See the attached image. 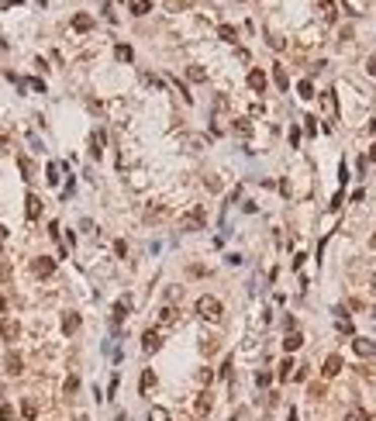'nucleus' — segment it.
I'll list each match as a JSON object with an SVG mask.
<instances>
[{"instance_id":"ddd939ff","label":"nucleus","mask_w":376,"mask_h":421,"mask_svg":"<svg viewBox=\"0 0 376 421\" xmlns=\"http://www.w3.org/2000/svg\"><path fill=\"white\" fill-rule=\"evenodd\" d=\"M128 11H131L135 18H142V14L152 11V0H128Z\"/></svg>"},{"instance_id":"aec40b11","label":"nucleus","mask_w":376,"mask_h":421,"mask_svg":"<svg viewBox=\"0 0 376 421\" xmlns=\"http://www.w3.org/2000/svg\"><path fill=\"white\" fill-rule=\"evenodd\" d=\"M324 111H328L332 117L338 114V97H335V90H328V94H324Z\"/></svg>"},{"instance_id":"1a4fd4ad","label":"nucleus","mask_w":376,"mask_h":421,"mask_svg":"<svg viewBox=\"0 0 376 421\" xmlns=\"http://www.w3.org/2000/svg\"><path fill=\"white\" fill-rule=\"evenodd\" d=\"M4 366H7V373H11V376H21V373H24V359H21L18 352H7Z\"/></svg>"},{"instance_id":"f704fd0d","label":"nucleus","mask_w":376,"mask_h":421,"mask_svg":"<svg viewBox=\"0 0 376 421\" xmlns=\"http://www.w3.org/2000/svg\"><path fill=\"white\" fill-rule=\"evenodd\" d=\"M186 76H190V79H197V83H200V79H207V73H204L200 66H190V73H186Z\"/></svg>"},{"instance_id":"f257e3e1","label":"nucleus","mask_w":376,"mask_h":421,"mask_svg":"<svg viewBox=\"0 0 376 421\" xmlns=\"http://www.w3.org/2000/svg\"><path fill=\"white\" fill-rule=\"evenodd\" d=\"M197 314L204 321H221V314H224V307H221L218 297H211V293H204L197 301Z\"/></svg>"},{"instance_id":"4c0bfd02","label":"nucleus","mask_w":376,"mask_h":421,"mask_svg":"<svg viewBox=\"0 0 376 421\" xmlns=\"http://www.w3.org/2000/svg\"><path fill=\"white\" fill-rule=\"evenodd\" d=\"M28 87H31V90H35V94H45V83H41V79H31V83H28Z\"/></svg>"},{"instance_id":"f3484780","label":"nucleus","mask_w":376,"mask_h":421,"mask_svg":"<svg viewBox=\"0 0 376 421\" xmlns=\"http://www.w3.org/2000/svg\"><path fill=\"white\" fill-rule=\"evenodd\" d=\"M152 387H156V373H152V369H145V373H142V380H138V390H142V394H149Z\"/></svg>"},{"instance_id":"0eeeda50","label":"nucleus","mask_w":376,"mask_h":421,"mask_svg":"<svg viewBox=\"0 0 376 421\" xmlns=\"http://www.w3.org/2000/svg\"><path fill=\"white\" fill-rule=\"evenodd\" d=\"M342 373V356H328L324 359V366H321V376L324 380H332V376H338Z\"/></svg>"},{"instance_id":"5701e85b","label":"nucleus","mask_w":376,"mask_h":421,"mask_svg":"<svg viewBox=\"0 0 376 421\" xmlns=\"http://www.w3.org/2000/svg\"><path fill=\"white\" fill-rule=\"evenodd\" d=\"M273 76H276V87H279V90H287V87H290V76H287V69H283V66H276V69H273Z\"/></svg>"},{"instance_id":"e433bc0d","label":"nucleus","mask_w":376,"mask_h":421,"mask_svg":"<svg viewBox=\"0 0 376 421\" xmlns=\"http://www.w3.org/2000/svg\"><path fill=\"white\" fill-rule=\"evenodd\" d=\"M235 132H238V135H249L252 128H249V121H235Z\"/></svg>"},{"instance_id":"473e14b6","label":"nucleus","mask_w":376,"mask_h":421,"mask_svg":"<svg viewBox=\"0 0 376 421\" xmlns=\"http://www.w3.org/2000/svg\"><path fill=\"white\" fill-rule=\"evenodd\" d=\"M0 421H14V407L11 404H0Z\"/></svg>"},{"instance_id":"9d476101","label":"nucleus","mask_w":376,"mask_h":421,"mask_svg":"<svg viewBox=\"0 0 376 421\" xmlns=\"http://www.w3.org/2000/svg\"><path fill=\"white\" fill-rule=\"evenodd\" d=\"M62 331H66V335H76V331H79V314H76V311L62 314Z\"/></svg>"},{"instance_id":"c85d7f7f","label":"nucleus","mask_w":376,"mask_h":421,"mask_svg":"<svg viewBox=\"0 0 376 421\" xmlns=\"http://www.w3.org/2000/svg\"><path fill=\"white\" fill-rule=\"evenodd\" d=\"M21 414H24L28 421L35 418V414H38V407H35V401H24V404H21Z\"/></svg>"},{"instance_id":"79ce46f5","label":"nucleus","mask_w":376,"mask_h":421,"mask_svg":"<svg viewBox=\"0 0 376 421\" xmlns=\"http://www.w3.org/2000/svg\"><path fill=\"white\" fill-rule=\"evenodd\" d=\"M4 238H7V228H4V225H0V242H4Z\"/></svg>"},{"instance_id":"dca6fc26","label":"nucleus","mask_w":376,"mask_h":421,"mask_svg":"<svg viewBox=\"0 0 376 421\" xmlns=\"http://www.w3.org/2000/svg\"><path fill=\"white\" fill-rule=\"evenodd\" d=\"M128 307H131V301H128V297H121L118 304H114V314H111V318H114V325H118V321H124V314H128Z\"/></svg>"},{"instance_id":"a18cd8bd","label":"nucleus","mask_w":376,"mask_h":421,"mask_svg":"<svg viewBox=\"0 0 376 421\" xmlns=\"http://www.w3.org/2000/svg\"><path fill=\"white\" fill-rule=\"evenodd\" d=\"M373 318H376V304H373Z\"/></svg>"},{"instance_id":"393cba45","label":"nucleus","mask_w":376,"mask_h":421,"mask_svg":"<svg viewBox=\"0 0 376 421\" xmlns=\"http://www.w3.org/2000/svg\"><path fill=\"white\" fill-rule=\"evenodd\" d=\"M159 321H162V325H173V321H176V307H162Z\"/></svg>"},{"instance_id":"bb28decb","label":"nucleus","mask_w":376,"mask_h":421,"mask_svg":"<svg viewBox=\"0 0 376 421\" xmlns=\"http://www.w3.org/2000/svg\"><path fill=\"white\" fill-rule=\"evenodd\" d=\"M76 390H79V376H69V380H66V387H62V394H66V397H73Z\"/></svg>"},{"instance_id":"a19ab883","label":"nucleus","mask_w":376,"mask_h":421,"mask_svg":"<svg viewBox=\"0 0 376 421\" xmlns=\"http://www.w3.org/2000/svg\"><path fill=\"white\" fill-rule=\"evenodd\" d=\"M4 149H7V138H0V155H4Z\"/></svg>"},{"instance_id":"f8f14e48","label":"nucleus","mask_w":376,"mask_h":421,"mask_svg":"<svg viewBox=\"0 0 376 421\" xmlns=\"http://www.w3.org/2000/svg\"><path fill=\"white\" fill-rule=\"evenodd\" d=\"M249 87H252L256 94H262V90H266V73H262V69H252V73H249Z\"/></svg>"},{"instance_id":"a211bd4d","label":"nucleus","mask_w":376,"mask_h":421,"mask_svg":"<svg viewBox=\"0 0 376 421\" xmlns=\"http://www.w3.org/2000/svg\"><path fill=\"white\" fill-rule=\"evenodd\" d=\"M73 28H76V31H90V28H93V18H90V14H76V18H73Z\"/></svg>"},{"instance_id":"4468645a","label":"nucleus","mask_w":376,"mask_h":421,"mask_svg":"<svg viewBox=\"0 0 376 421\" xmlns=\"http://www.w3.org/2000/svg\"><path fill=\"white\" fill-rule=\"evenodd\" d=\"M352 349H356L359 356H376V342H369V339H356Z\"/></svg>"},{"instance_id":"20e7f679","label":"nucleus","mask_w":376,"mask_h":421,"mask_svg":"<svg viewBox=\"0 0 376 421\" xmlns=\"http://www.w3.org/2000/svg\"><path fill=\"white\" fill-rule=\"evenodd\" d=\"M31 273H35V276H52V273H56V259H49V256H38V259L31 263Z\"/></svg>"},{"instance_id":"c756f323","label":"nucleus","mask_w":376,"mask_h":421,"mask_svg":"<svg viewBox=\"0 0 376 421\" xmlns=\"http://www.w3.org/2000/svg\"><path fill=\"white\" fill-rule=\"evenodd\" d=\"M290 369H294V359H283V363H279V380H290Z\"/></svg>"},{"instance_id":"39448f33","label":"nucleus","mask_w":376,"mask_h":421,"mask_svg":"<svg viewBox=\"0 0 376 421\" xmlns=\"http://www.w3.org/2000/svg\"><path fill=\"white\" fill-rule=\"evenodd\" d=\"M211 407H214V397H211V390H200L197 401H194V411H197L200 418H204V414H211Z\"/></svg>"},{"instance_id":"a878e982","label":"nucleus","mask_w":376,"mask_h":421,"mask_svg":"<svg viewBox=\"0 0 376 421\" xmlns=\"http://www.w3.org/2000/svg\"><path fill=\"white\" fill-rule=\"evenodd\" d=\"M218 35H221L224 41H235V38H238V31L231 28V24H221V28H218Z\"/></svg>"},{"instance_id":"9b49d317","label":"nucleus","mask_w":376,"mask_h":421,"mask_svg":"<svg viewBox=\"0 0 376 421\" xmlns=\"http://www.w3.org/2000/svg\"><path fill=\"white\" fill-rule=\"evenodd\" d=\"M300 345H304V335H300L297 328H294V331H287V342H283V349H287V352H297Z\"/></svg>"},{"instance_id":"7ed1b4c3","label":"nucleus","mask_w":376,"mask_h":421,"mask_svg":"<svg viewBox=\"0 0 376 421\" xmlns=\"http://www.w3.org/2000/svg\"><path fill=\"white\" fill-rule=\"evenodd\" d=\"M18 335H21V325L14 318H0V339L4 342H18Z\"/></svg>"},{"instance_id":"c03bdc74","label":"nucleus","mask_w":376,"mask_h":421,"mask_svg":"<svg viewBox=\"0 0 376 421\" xmlns=\"http://www.w3.org/2000/svg\"><path fill=\"white\" fill-rule=\"evenodd\" d=\"M373 287H376V273H373Z\"/></svg>"},{"instance_id":"cd10ccee","label":"nucleus","mask_w":376,"mask_h":421,"mask_svg":"<svg viewBox=\"0 0 376 421\" xmlns=\"http://www.w3.org/2000/svg\"><path fill=\"white\" fill-rule=\"evenodd\" d=\"M45 180H49L52 187L59 183V166H56V162H49V170H45Z\"/></svg>"},{"instance_id":"58836bf2","label":"nucleus","mask_w":376,"mask_h":421,"mask_svg":"<svg viewBox=\"0 0 376 421\" xmlns=\"http://www.w3.org/2000/svg\"><path fill=\"white\" fill-rule=\"evenodd\" d=\"M7 276H11V266H7V263L0 259V280H7Z\"/></svg>"},{"instance_id":"6e6552de","label":"nucleus","mask_w":376,"mask_h":421,"mask_svg":"<svg viewBox=\"0 0 376 421\" xmlns=\"http://www.w3.org/2000/svg\"><path fill=\"white\" fill-rule=\"evenodd\" d=\"M24 214H28V221H38V214H41V200L35 197V193H28V197H24Z\"/></svg>"},{"instance_id":"c9c22d12","label":"nucleus","mask_w":376,"mask_h":421,"mask_svg":"<svg viewBox=\"0 0 376 421\" xmlns=\"http://www.w3.org/2000/svg\"><path fill=\"white\" fill-rule=\"evenodd\" d=\"M311 397H314V401L324 397V387H321V383H311Z\"/></svg>"},{"instance_id":"6ab92c4d","label":"nucleus","mask_w":376,"mask_h":421,"mask_svg":"<svg viewBox=\"0 0 376 421\" xmlns=\"http://www.w3.org/2000/svg\"><path fill=\"white\" fill-rule=\"evenodd\" d=\"M321 18L328 21V24L338 18V11H335V4H332V0H321Z\"/></svg>"},{"instance_id":"b1692460","label":"nucleus","mask_w":376,"mask_h":421,"mask_svg":"<svg viewBox=\"0 0 376 421\" xmlns=\"http://www.w3.org/2000/svg\"><path fill=\"white\" fill-rule=\"evenodd\" d=\"M149 421H169V411L166 407H149Z\"/></svg>"},{"instance_id":"72a5a7b5","label":"nucleus","mask_w":376,"mask_h":421,"mask_svg":"<svg viewBox=\"0 0 376 421\" xmlns=\"http://www.w3.org/2000/svg\"><path fill=\"white\" fill-rule=\"evenodd\" d=\"M18 166H21V173H24V180H31V162H28V155H21Z\"/></svg>"},{"instance_id":"7c9ffc66","label":"nucleus","mask_w":376,"mask_h":421,"mask_svg":"<svg viewBox=\"0 0 376 421\" xmlns=\"http://www.w3.org/2000/svg\"><path fill=\"white\" fill-rule=\"evenodd\" d=\"M345 421H369V414H366L362 407H356V411H349V414H345Z\"/></svg>"},{"instance_id":"2f4dec72","label":"nucleus","mask_w":376,"mask_h":421,"mask_svg":"<svg viewBox=\"0 0 376 421\" xmlns=\"http://www.w3.org/2000/svg\"><path fill=\"white\" fill-rule=\"evenodd\" d=\"M118 59H121V62H131V59H135V52H131L128 45H118Z\"/></svg>"},{"instance_id":"423d86ee","label":"nucleus","mask_w":376,"mask_h":421,"mask_svg":"<svg viewBox=\"0 0 376 421\" xmlns=\"http://www.w3.org/2000/svg\"><path fill=\"white\" fill-rule=\"evenodd\" d=\"M159 345H162V331H156V328H149V331L142 335V349H145V352H156Z\"/></svg>"},{"instance_id":"412c9836","label":"nucleus","mask_w":376,"mask_h":421,"mask_svg":"<svg viewBox=\"0 0 376 421\" xmlns=\"http://www.w3.org/2000/svg\"><path fill=\"white\" fill-rule=\"evenodd\" d=\"M159 218H166V207H162V204H152V207H145V221H159Z\"/></svg>"},{"instance_id":"f03ea898","label":"nucleus","mask_w":376,"mask_h":421,"mask_svg":"<svg viewBox=\"0 0 376 421\" xmlns=\"http://www.w3.org/2000/svg\"><path fill=\"white\" fill-rule=\"evenodd\" d=\"M204 221H207L204 207H190L183 218H179V231H197V228H204Z\"/></svg>"},{"instance_id":"4be33fe9","label":"nucleus","mask_w":376,"mask_h":421,"mask_svg":"<svg viewBox=\"0 0 376 421\" xmlns=\"http://www.w3.org/2000/svg\"><path fill=\"white\" fill-rule=\"evenodd\" d=\"M297 94L304 97V100H311V97H314V83H311V79H300V83H297Z\"/></svg>"},{"instance_id":"ea45409f","label":"nucleus","mask_w":376,"mask_h":421,"mask_svg":"<svg viewBox=\"0 0 376 421\" xmlns=\"http://www.w3.org/2000/svg\"><path fill=\"white\" fill-rule=\"evenodd\" d=\"M366 69H369V76H376V59H369V62H366Z\"/></svg>"},{"instance_id":"2eb2a0df","label":"nucleus","mask_w":376,"mask_h":421,"mask_svg":"<svg viewBox=\"0 0 376 421\" xmlns=\"http://www.w3.org/2000/svg\"><path fill=\"white\" fill-rule=\"evenodd\" d=\"M90 155H93V159H100V155H104V135H100V132L90 135Z\"/></svg>"},{"instance_id":"37998d69","label":"nucleus","mask_w":376,"mask_h":421,"mask_svg":"<svg viewBox=\"0 0 376 421\" xmlns=\"http://www.w3.org/2000/svg\"><path fill=\"white\" fill-rule=\"evenodd\" d=\"M369 159H373V162H376V145H373V152H369Z\"/></svg>"}]
</instances>
